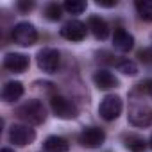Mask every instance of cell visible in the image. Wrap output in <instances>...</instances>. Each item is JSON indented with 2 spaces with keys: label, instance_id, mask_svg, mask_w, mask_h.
Instances as JSON below:
<instances>
[{
  "label": "cell",
  "instance_id": "277c9868",
  "mask_svg": "<svg viewBox=\"0 0 152 152\" xmlns=\"http://www.w3.org/2000/svg\"><path fill=\"white\" fill-rule=\"evenodd\" d=\"M122 107H124V104H122V99L118 95H106L99 106V115L106 122H113L120 116Z\"/></svg>",
  "mask_w": 152,
  "mask_h": 152
},
{
  "label": "cell",
  "instance_id": "5bb4252c",
  "mask_svg": "<svg viewBox=\"0 0 152 152\" xmlns=\"http://www.w3.org/2000/svg\"><path fill=\"white\" fill-rule=\"evenodd\" d=\"M23 95V84L20 81H9L2 88V100L4 102H15Z\"/></svg>",
  "mask_w": 152,
  "mask_h": 152
},
{
  "label": "cell",
  "instance_id": "7a4b0ae2",
  "mask_svg": "<svg viewBox=\"0 0 152 152\" xmlns=\"http://www.w3.org/2000/svg\"><path fill=\"white\" fill-rule=\"evenodd\" d=\"M50 107H52V113L61 120H75L79 116L77 106L63 95H54L50 99Z\"/></svg>",
  "mask_w": 152,
  "mask_h": 152
},
{
  "label": "cell",
  "instance_id": "9c48e42d",
  "mask_svg": "<svg viewBox=\"0 0 152 152\" xmlns=\"http://www.w3.org/2000/svg\"><path fill=\"white\" fill-rule=\"evenodd\" d=\"M106 141V132L100 127H84L79 134V143L86 148H99Z\"/></svg>",
  "mask_w": 152,
  "mask_h": 152
},
{
  "label": "cell",
  "instance_id": "9a60e30c",
  "mask_svg": "<svg viewBox=\"0 0 152 152\" xmlns=\"http://www.w3.org/2000/svg\"><path fill=\"white\" fill-rule=\"evenodd\" d=\"M43 148H45V152H68L70 145L61 136H48L43 141Z\"/></svg>",
  "mask_w": 152,
  "mask_h": 152
},
{
  "label": "cell",
  "instance_id": "2e32d148",
  "mask_svg": "<svg viewBox=\"0 0 152 152\" xmlns=\"http://www.w3.org/2000/svg\"><path fill=\"white\" fill-rule=\"evenodd\" d=\"M124 145L129 152H145L147 150V141L140 134H125L124 136Z\"/></svg>",
  "mask_w": 152,
  "mask_h": 152
},
{
  "label": "cell",
  "instance_id": "3957f363",
  "mask_svg": "<svg viewBox=\"0 0 152 152\" xmlns=\"http://www.w3.org/2000/svg\"><path fill=\"white\" fill-rule=\"evenodd\" d=\"M13 39L20 47H31L38 39V31L29 22H20L13 27Z\"/></svg>",
  "mask_w": 152,
  "mask_h": 152
},
{
  "label": "cell",
  "instance_id": "cb8c5ba5",
  "mask_svg": "<svg viewBox=\"0 0 152 152\" xmlns=\"http://www.w3.org/2000/svg\"><path fill=\"white\" fill-rule=\"evenodd\" d=\"M0 152H15V150H13V148H9V147H4L2 150H0Z\"/></svg>",
  "mask_w": 152,
  "mask_h": 152
},
{
  "label": "cell",
  "instance_id": "ffe728a7",
  "mask_svg": "<svg viewBox=\"0 0 152 152\" xmlns=\"http://www.w3.org/2000/svg\"><path fill=\"white\" fill-rule=\"evenodd\" d=\"M116 68H118V72H122L124 75H129V77H134V75L138 73V66L131 59H120L116 63Z\"/></svg>",
  "mask_w": 152,
  "mask_h": 152
},
{
  "label": "cell",
  "instance_id": "52a82bcc",
  "mask_svg": "<svg viewBox=\"0 0 152 152\" xmlns=\"http://www.w3.org/2000/svg\"><path fill=\"white\" fill-rule=\"evenodd\" d=\"M34 140H36V132L29 125H22V124L11 125V129H9V141L15 143L16 147L31 145Z\"/></svg>",
  "mask_w": 152,
  "mask_h": 152
},
{
  "label": "cell",
  "instance_id": "4fadbf2b",
  "mask_svg": "<svg viewBox=\"0 0 152 152\" xmlns=\"http://www.w3.org/2000/svg\"><path fill=\"white\" fill-rule=\"evenodd\" d=\"M113 47H115L116 50H120V52H129V50H132V47H134V38H132V34H129V32L124 31V29H116L115 34H113Z\"/></svg>",
  "mask_w": 152,
  "mask_h": 152
},
{
  "label": "cell",
  "instance_id": "603a6c76",
  "mask_svg": "<svg viewBox=\"0 0 152 152\" xmlns=\"http://www.w3.org/2000/svg\"><path fill=\"white\" fill-rule=\"evenodd\" d=\"M141 88H145V91H147V95L148 97H152V79H148V81H145V84H140Z\"/></svg>",
  "mask_w": 152,
  "mask_h": 152
},
{
  "label": "cell",
  "instance_id": "e0dca14e",
  "mask_svg": "<svg viewBox=\"0 0 152 152\" xmlns=\"http://www.w3.org/2000/svg\"><path fill=\"white\" fill-rule=\"evenodd\" d=\"M134 7L143 22H152V0H138Z\"/></svg>",
  "mask_w": 152,
  "mask_h": 152
},
{
  "label": "cell",
  "instance_id": "ac0fdd59",
  "mask_svg": "<svg viewBox=\"0 0 152 152\" xmlns=\"http://www.w3.org/2000/svg\"><path fill=\"white\" fill-rule=\"evenodd\" d=\"M86 7H88V4L84 0H66L63 4V9L70 15H81L86 11Z\"/></svg>",
  "mask_w": 152,
  "mask_h": 152
},
{
  "label": "cell",
  "instance_id": "44dd1931",
  "mask_svg": "<svg viewBox=\"0 0 152 152\" xmlns=\"http://www.w3.org/2000/svg\"><path fill=\"white\" fill-rule=\"evenodd\" d=\"M18 9H20V11H23V13H27V11L34 9V2H32V0H31V2H25V0H20V2H18Z\"/></svg>",
  "mask_w": 152,
  "mask_h": 152
},
{
  "label": "cell",
  "instance_id": "7402d4cb",
  "mask_svg": "<svg viewBox=\"0 0 152 152\" xmlns=\"http://www.w3.org/2000/svg\"><path fill=\"white\" fill-rule=\"evenodd\" d=\"M97 6H100V7H115L116 0H97Z\"/></svg>",
  "mask_w": 152,
  "mask_h": 152
},
{
  "label": "cell",
  "instance_id": "d4e9b609",
  "mask_svg": "<svg viewBox=\"0 0 152 152\" xmlns=\"http://www.w3.org/2000/svg\"><path fill=\"white\" fill-rule=\"evenodd\" d=\"M148 145H150V148H152V134H150V141H148Z\"/></svg>",
  "mask_w": 152,
  "mask_h": 152
},
{
  "label": "cell",
  "instance_id": "7c38bea8",
  "mask_svg": "<svg viewBox=\"0 0 152 152\" xmlns=\"http://www.w3.org/2000/svg\"><path fill=\"white\" fill-rule=\"evenodd\" d=\"M88 29L91 31V34L97 38V39H106L109 36V25L107 22L99 16V15H93L88 18Z\"/></svg>",
  "mask_w": 152,
  "mask_h": 152
},
{
  "label": "cell",
  "instance_id": "8fae6325",
  "mask_svg": "<svg viewBox=\"0 0 152 152\" xmlns=\"http://www.w3.org/2000/svg\"><path fill=\"white\" fill-rule=\"evenodd\" d=\"M93 83L99 90H113V88H118L120 86V81L115 77V75L109 72V70H97L93 73Z\"/></svg>",
  "mask_w": 152,
  "mask_h": 152
},
{
  "label": "cell",
  "instance_id": "ba28073f",
  "mask_svg": "<svg viewBox=\"0 0 152 152\" xmlns=\"http://www.w3.org/2000/svg\"><path fill=\"white\" fill-rule=\"evenodd\" d=\"M86 32H88L86 23H83L81 20H70V22H66V23L61 27V31H59V34H61L64 39L73 41V43L83 41V39L86 38Z\"/></svg>",
  "mask_w": 152,
  "mask_h": 152
},
{
  "label": "cell",
  "instance_id": "30bf717a",
  "mask_svg": "<svg viewBox=\"0 0 152 152\" xmlns=\"http://www.w3.org/2000/svg\"><path fill=\"white\" fill-rule=\"evenodd\" d=\"M29 57L25 54H20V52H9L6 54L4 57V66L9 70V72H15V73H22L29 68Z\"/></svg>",
  "mask_w": 152,
  "mask_h": 152
},
{
  "label": "cell",
  "instance_id": "8992f818",
  "mask_svg": "<svg viewBox=\"0 0 152 152\" xmlns=\"http://www.w3.org/2000/svg\"><path fill=\"white\" fill-rule=\"evenodd\" d=\"M59 61H61L59 52H57L56 48H50V47L41 48V50L36 54V63H38V66H39V70H43V72H47V73L57 72Z\"/></svg>",
  "mask_w": 152,
  "mask_h": 152
},
{
  "label": "cell",
  "instance_id": "d6986e66",
  "mask_svg": "<svg viewBox=\"0 0 152 152\" xmlns=\"http://www.w3.org/2000/svg\"><path fill=\"white\" fill-rule=\"evenodd\" d=\"M45 16H47V20H50V22L61 20V16H63V6H59L57 2L47 4V6H45Z\"/></svg>",
  "mask_w": 152,
  "mask_h": 152
},
{
  "label": "cell",
  "instance_id": "5b68a950",
  "mask_svg": "<svg viewBox=\"0 0 152 152\" xmlns=\"http://www.w3.org/2000/svg\"><path fill=\"white\" fill-rule=\"evenodd\" d=\"M129 122L134 127H147L152 122V109L138 100H132L131 107H129Z\"/></svg>",
  "mask_w": 152,
  "mask_h": 152
},
{
  "label": "cell",
  "instance_id": "6da1fadb",
  "mask_svg": "<svg viewBox=\"0 0 152 152\" xmlns=\"http://www.w3.org/2000/svg\"><path fill=\"white\" fill-rule=\"evenodd\" d=\"M16 116L27 125H39L47 120V109L38 99H31L16 107Z\"/></svg>",
  "mask_w": 152,
  "mask_h": 152
}]
</instances>
